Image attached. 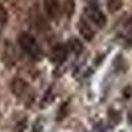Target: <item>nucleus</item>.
Returning <instances> with one entry per match:
<instances>
[{"mask_svg": "<svg viewBox=\"0 0 132 132\" xmlns=\"http://www.w3.org/2000/svg\"><path fill=\"white\" fill-rule=\"evenodd\" d=\"M17 41H19L20 48L23 49L28 56H30L32 58H36V60L41 58V56H42L41 49L38 46L36 38L33 36H30L29 33H21L17 38Z\"/></svg>", "mask_w": 132, "mask_h": 132, "instance_id": "obj_1", "label": "nucleus"}, {"mask_svg": "<svg viewBox=\"0 0 132 132\" xmlns=\"http://www.w3.org/2000/svg\"><path fill=\"white\" fill-rule=\"evenodd\" d=\"M87 13H89V19L98 28H104V25L107 23V19H106V16L102 11H99L96 7H94V8L87 9Z\"/></svg>", "mask_w": 132, "mask_h": 132, "instance_id": "obj_2", "label": "nucleus"}, {"mask_svg": "<svg viewBox=\"0 0 132 132\" xmlns=\"http://www.w3.org/2000/svg\"><path fill=\"white\" fill-rule=\"evenodd\" d=\"M28 90V83L23 78H15L11 82V91L16 96H23Z\"/></svg>", "mask_w": 132, "mask_h": 132, "instance_id": "obj_3", "label": "nucleus"}, {"mask_svg": "<svg viewBox=\"0 0 132 132\" xmlns=\"http://www.w3.org/2000/svg\"><path fill=\"white\" fill-rule=\"evenodd\" d=\"M45 11L49 17L57 19L61 12V7L58 0H45Z\"/></svg>", "mask_w": 132, "mask_h": 132, "instance_id": "obj_4", "label": "nucleus"}, {"mask_svg": "<svg viewBox=\"0 0 132 132\" xmlns=\"http://www.w3.org/2000/svg\"><path fill=\"white\" fill-rule=\"evenodd\" d=\"M78 29H79V33L81 36L86 40V41H91L95 36V32L93 30V28L90 27V24L87 23V21H85L83 19H81L79 24H78Z\"/></svg>", "mask_w": 132, "mask_h": 132, "instance_id": "obj_5", "label": "nucleus"}, {"mask_svg": "<svg viewBox=\"0 0 132 132\" xmlns=\"http://www.w3.org/2000/svg\"><path fill=\"white\" fill-rule=\"evenodd\" d=\"M52 58L53 61H56L58 63L63 62L66 58H68V49L63 45H58L52 50Z\"/></svg>", "mask_w": 132, "mask_h": 132, "instance_id": "obj_6", "label": "nucleus"}, {"mask_svg": "<svg viewBox=\"0 0 132 132\" xmlns=\"http://www.w3.org/2000/svg\"><path fill=\"white\" fill-rule=\"evenodd\" d=\"M69 46H70V49L73 50V53H75V54H79V53H82V50H83V44H82L78 38H75V37L70 38Z\"/></svg>", "mask_w": 132, "mask_h": 132, "instance_id": "obj_7", "label": "nucleus"}, {"mask_svg": "<svg viewBox=\"0 0 132 132\" xmlns=\"http://www.w3.org/2000/svg\"><path fill=\"white\" fill-rule=\"evenodd\" d=\"M75 11V3L74 0H65L63 2V12L68 17H71Z\"/></svg>", "mask_w": 132, "mask_h": 132, "instance_id": "obj_8", "label": "nucleus"}, {"mask_svg": "<svg viewBox=\"0 0 132 132\" xmlns=\"http://www.w3.org/2000/svg\"><path fill=\"white\" fill-rule=\"evenodd\" d=\"M123 7V2L122 0H108L107 3V8L110 12H118V11H120Z\"/></svg>", "mask_w": 132, "mask_h": 132, "instance_id": "obj_9", "label": "nucleus"}, {"mask_svg": "<svg viewBox=\"0 0 132 132\" xmlns=\"http://www.w3.org/2000/svg\"><path fill=\"white\" fill-rule=\"evenodd\" d=\"M108 119L111 120L114 124H118V123H120V120H122V116H120L119 111L111 108V110H108Z\"/></svg>", "mask_w": 132, "mask_h": 132, "instance_id": "obj_10", "label": "nucleus"}, {"mask_svg": "<svg viewBox=\"0 0 132 132\" xmlns=\"http://www.w3.org/2000/svg\"><path fill=\"white\" fill-rule=\"evenodd\" d=\"M7 21H8V11L3 4H0V24L4 25L7 24Z\"/></svg>", "mask_w": 132, "mask_h": 132, "instance_id": "obj_11", "label": "nucleus"}, {"mask_svg": "<svg viewBox=\"0 0 132 132\" xmlns=\"http://www.w3.org/2000/svg\"><path fill=\"white\" fill-rule=\"evenodd\" d=\"M123 95H124L126 99L131 98V95H132V86H127L126 87V89L123 90Z\"/></svg>", "mask_w": 132, "mask_h": 132, "instance_id": "obj_12", "label": "nucleus"}, {"mask_svg": "<svg viewBox=\"0 0 132 132\" xmlns=\"http://www.w3.org/2000/svg\"><path fill=\"white\" fill-rule=\"evenodd\" d=\"M32 132H42V126H41V122L37 120L35 123V127H33V131Z\"/></svg>", "mask_w": 132, "mask_h": 132, "instance_id": "obj_13", "label": "nucleus"}, {"mask_svg": "<svg viewBox=\"0 0 132 132\" xmlns=\"http://www.w3.org/2000/svg\"><path fill=\"white\" fill-rule=\"evenodd\" d=\"M126 29L127 30H129V29H132V17L127 21V24H126Z\"/></svg>", "mask_w": 132, "mask_h": 132, "instance_id": "obj_14", "label": "nucleus"}, {"mask_svg": "<svg viewBox=\"0 0 132 132\" xmlns=\"http://www.w3.org/2000/svg\"><path fill=\"white\" fill-rule=\"evenodd\" d=\"M128 123H132V110H129L128 112Z\"/></svg>", "mask_w": 132, "mask_h": 132, "instance_id": "obj_15", "label": "nucleus"}]
</instances>
